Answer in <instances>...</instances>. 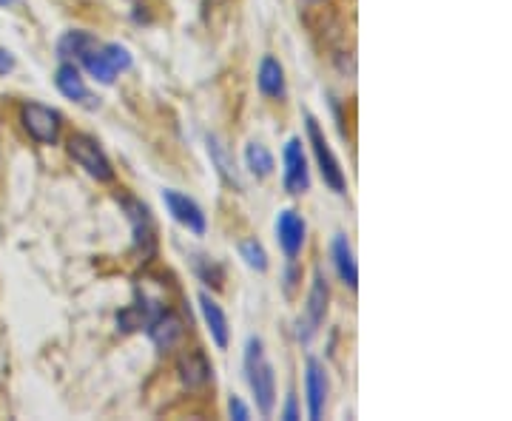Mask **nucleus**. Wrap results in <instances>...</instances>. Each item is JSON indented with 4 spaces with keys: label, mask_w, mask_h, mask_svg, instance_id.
<instances>
[{
    "label": "nucleus",
    "mask_w": 512,
    "mask_h": 421,
    "mask_svg": "<svg viewBox=\"0 0 512 421\" xmlns=\"http://www.w3.org/2000/svg\"><path fill=\"white\" fill-rule=\"evenodd\" d=\"M245 379H248V387L254 393V402L259 407L262 416H271L276 404V379H274V367L265 356V345L262 339L251 336L248 345H245Z\"/></svg>",
    "instance_id": "obj_1"
},
{
    "label": "nucleus",
    "mask_w": 512,
    "mask_h": 421,
    "mask_svg": "<svg viewBox=\"0 0 512 421\" xmlns=\"http://www.w3.org/2000/svg\"><path fill=\"white\" fill-rule=\"evenodd\" d=\"M80 63L97 83L111 86L117 80V74L131 69V55H128L126 46H120V43H94L92 49L80 57Z\"/></svg>",
    "instance_id": "obj_2"
},
{
    "label": "nucleus",
    "mask_w": 512,
    "mask_h": 421,
    "mask_svg": "<svg viewBox=\"0 0 512 421\" xmlns=\"http://www.w3.org/2000/svg\"><path fill=\"white\" fill-rule=\"evenodd\" d=\"M305 129H308V140H311L313 148V157H316V163H319V174H322V180L328 185L330 191H336V194H345V188H348V180H345V171H342V165L336 160V154H333V148L325 140V134L319 129V123H316V117H305Z\"/></svg>",
    "instance_id": "obj_3"
},
{
    "label": "nucleus",
    "mask_w": 512,
    "mask_h": 421,
    "mask_svg": "<svg viewBox=\"0 0 512 421\" xmlns=\"http://www.w3.org/2000/svg\"><path fill=\"white\" fill-rule=\"evenodd\" d=\"M66 151L72 157L74 163L80 165L89 177L100 180V183H109L114 180V168H111V160L106 157V151L100 148V143L89 137V134H72L69 143H66Z\"/></svg>",
    "instance_id": "obj_4"
},
{
    "label": "nucleus",
    "mask_w": 512,
    "mask_h": 421,
    "mask_svg": "<svg viewBox=\"0 0 512 421\" xmlns=\"http://www.w3.org/2000/svg\"><path fill=\"white\" fill-rule=\"evenodd\" d=\"M20 123L26 134L40 143V146H55L57 137H60V126H63V117L55 109L43 106V103H23L20 106Z\"/></svg>",
    "instance_id": "obj_5"
},
{
    "label": "nucleus",
    "mask_w": 512,
    "mask_h": 421,
    "mask_svg": "<svg viewBox=\"0 0 512 421\" xmlns=\"http://www.w3.org/2000/svg\"><path fill=\"white\" fill-rule=\"evenodd\" d=\"M282 163H285V171H282V183H285V191L299 197L311 188V171H308V157H305V148H302V140L299 137H291L285 143V151H282Z\"/></svg>",
    "instance_id": "obj_6"
},
{
    "label": "nucleus",
    "mask_w": 512,
    "mask_h": 421,
    "mask_svg": "<svg viewBox=\"0 0 512 421\" xmlns=\"http://www.w3.org/2000/svg\"><path fill=\"white\" fill-rule=\"evenodd\" d=\"M163 202L165 208H168V214L174 217V222H180L185 231H191V234H197V237L205 234V228H208L205 211H202L200 205L191 200L188 194H180V191H174V188H165Z\"/></svg>",
    "instance_id": "obj_7"
},
{
    "label": "nucleus",
    "mask_w": 512,
    "mask_h": 421,
    "mask_svg": "<svg viewBox=\"0 0 512 421\" xmlns=\"http://www.w3.org/2000/svg\"><path fill=\"white\" fill-rule=\"evenodd\" d=\"M123 208H126L128 222H131V231H134V248L143 257H151L157 248V225H154L151 211L137 200H123Z\"/></svg>",
    "instance_id": "obj_8"
},
{
    "label": "nucleus",
    "mask_w": 512,
    "mask_h": 421,
    "mask_svg": "<svg viewBox=\"0 0 512 421\" xmlns=\"http://www.w3.org/2000/svg\"><path fill=\"white\" fill-rule=\"evenodd\" d=\"M305 234H308L305 220L296 211H291V208L288 211H279V217H276V239H279V248H282L285 257H299V251L305 245Z\"/></svg>",
    "instance_id": "obj_9"
},
{
    "label": "nucleus",
    "mask_w": 512,
    "mask_h": 421,
    "mask_svg": "<svg viewBox=\"0 0 512 421\" xmlns=\"http://www.w3.org/2000/svg\"><path fill=\"white\" fill-rule=\"evenodd\" d=\"M328 373L319 359H308L305 367V393H308V416L313 421L322 419L325 404H328Z\"/></svg>",
    "instance_id": "obj_10"
},
{
    "label": "nucleus",
    "mask_w": 512,
    "mask_h": 421,
    "mask_svg": "<svg viewBox=\"0 0 512 421\" xmlns=\"http://www.w3.org/2000/svg\"><path fill=\"white\" fill-rule=\"evenodd\" d=\"M55 86L57 92L63 94L66 100H72V103H80V106H86V109H94L97 106V100L89 92V86L83 83V77L77 72V66H74L72 60H63L60 63V69L55 74Z\"/></svg>",
    "instance_id": "obj_11"
},
{
    "label": "nucleus",
    "mask_w": 512,
    "mask_h": 421,
    "mask_svg": "<svg viewBox=\"0 0 512 421\" xmlns=\"http://www.w3.org/2000/svg\"><path fill=\"white\" fill-rule=\"evenodd\" d=\"M177 373H180L183 385L191 387V390H200V387H205L211 379H214V367H211L208 356H205L200 348L188 350V353L180 356V362H177Z\"/></svg>",
    "instance_id": "obj_12"
},
{
    "label": "nucleus",
    "mask_w": 512,
    "mask_h": 421,
    "mask_svg": "<svg viewBox=\"0 0 512 421\" xmlns=\"http://www.w3.org/2000/svg\"><path fill=\"white\" fill-rule=\"evenodd\" d=\"M200 311L205 325H208V333L214 339V345L220 350L228 348V339H231V328H228V316L222 311V305L211 296V293H200Z\"/></svg>",
    "instance_id": "obj_13"
},
{
    "label": "nucleus",
    "mask_w": 512,
    "mask_h": 421,
    "mask_svg": "<svg viewBox=\"0 0 512 421\" xmlns=\"http://www.w3.org/2000/svg\"><path fill=\"white\" fill-rule=\"evenodd\" d=\"M146 333L154 339V345H160V348H174L180 339H183V319L177 316V313L171 311H160L154 319H151V325L146 328Z\"/></svg>",
    "instance_id": "obj_14"
},
{
    "label": "nucleus",
    "mask_w": 512,
    "mask_h": 421,
    "mask_svg": "<svg viewBox=\"0 0 512 421\" xmlns=\"http://www.w3.org/2000/svg\"><path fill=\"white\" fill-rule=\"evenodd\" d=\"M330 257H333V265H336V274L339 279L348 285L350 291L359 288V268H356V257H353V248L345 234L333 237V245H330Z\"/></svg>",
    "instance_id": "obj_15"
},
{
    "label": "nucleus",
    "mask_w": 512,
    "mask_h": 421,
    "mask_svg": "<svg viewBox=\"0 0 512 421\" xmlns=\"http://www.w3.org/2000/svg\"><path fill=\"white\" fill-rule=\"evenodd\" d=\"M328 282H325V276L316 274L313 276V288L311 296H308V325H305V333H299V339L302 342H311L313 330L322 325V319H325V311H328Z\"/></svg>",
    "instance_id": "obj_16"
},
{
    "label": "nucleus",
    "mask_w": 512,
    "mask_h": 421,
    "mask_svg": "<svg viewBox=\"0 0 512 421\" xmlns=\"http://www.w3.org/2000/svg\"><path fill=\"white\" fill-rule=\"evenodd\" d=\"M256 86L268 100H282L285 97V69H282V63L276 57H262L259 74H256Z\"/></svg>",
    "instance_id": "obj_17"
},
{
    "label": "nucleus",
    "mask_w": 512,
    "mask_h": 421,
    "mask_svg": "<svg viewBox=\"0 0 512 421\" xmlns=\"http://www.w3.org/2000/svg\"><path fill=\"white\" fill-rule=\"evenodd\" d=\"M245 165H248V171L254 174L256 180H265V177L274 174V154L262 143H251L245 148Z\"/></svg>",
    "instance_id": "obj_18"
},
{
    "label": "nucleus",
    "mask_w": 512,
    "mask_h": 421,
    "mask_svg": "<svg viewBox=\"0 0 512 421\" xmlns=\"http://www.w3.org/2000/svg\"><path fill=\"white\" fill-rule=\"evenodd\" d=\"M208 154H211V163L217 165V171H220V177L228 185H234V188H242L239 183V174L234 163H231V157H228V151L220 143V137H208Z\"/></svg>",
    "instance_id": "obj_19"
},
{
    "label": "nucleus",
    "mask_w": 512,
    "mask_h": 421,
    "mask_svg": "<svg viewBox=\"0 0 512 421\" xmlns=\"http://www.w3.org/2000/svg\"><path fill=\"white\" fill-rule=\"evenodd\" d=\"M94 43L97 40L92 35H86V32H66V35L60 37V43H57V55L63 57V60H80L92 49Z\"/></svg>",
    "instance_id": "obj_20"
},
{
    "label": "nucleus",
    "mask_w": 512,
    "mask_h": 421,
    "mask_svg": "<svg viewBox=\"0 0 512 421\" xmlns=\"http://www.w3.org/2000/svg\"><path fill=\"white\" fill-rule=\"evenodd\" d=\"M239 254H242V259H245L254 271H268V254H265V248H262L259 239H245V242H239Z\"/></svg>",
    "instance_id": "obj_21"
},
{
    "label": "nucleus",
    "mask_w": 512,
    "mask_h": 421,
    "mask_svg": "<svg viewBox=\"0 0 512 421\" xmlns=\"http://www.w3.org/2000/svg\"><path fill=\"white\" fill-rule=\"evenodd\" d=\"M228 410H231V416L237 421H248L251 419V413H248V407H245V402L239 399V396H234L231 399V404H228Z\"/></svg>",
    "instance_id": "obj_22"
},
{
    "label": "nucleus",
    "mask_w": 512,
    "mask_h": 421,
    "mask_svg": "<svg viewBox=\"0 0 512 421\" xmlns=\"http://www.w3.org/2000/svg\"><path fill=\"white\" fill-rule=\"evenodd\" d=\"M12 69H15V57H12V52L0 49V77H3V74H9Z\"/></svg>",
    "instance_id": "obj_23"
},
{
    "label": "nucleus",
    "mask_w": 512,
    "mask_h": 421,
    "mask_svg": "<svg viewBox=\"0 0 512 421\" xmlns=\"http://www.w3.org/2000/svg\"><path fill=\"white\" fill-rule=\"evenodd\" d=\"M282 419H288V421L299 419V410H296V396H288V407H285Z\"/></svg>",
    "instance_id": "obj_24"
},
{
    "label": "nucleus",
    "mask_w": 512,
    "mask_h": 421,
    "mask_svg": "<svg viewBox=\"0 0 512 421\" xmlns=\"http://www.w3.org/2000/svg\"><path fill=\"white\" fill-rule=\"evenodd\" d=\"M12 3H18V0H0V6H12Z\"/></svg>",
    "instance_id": "obj_25"
}]
</instances>
